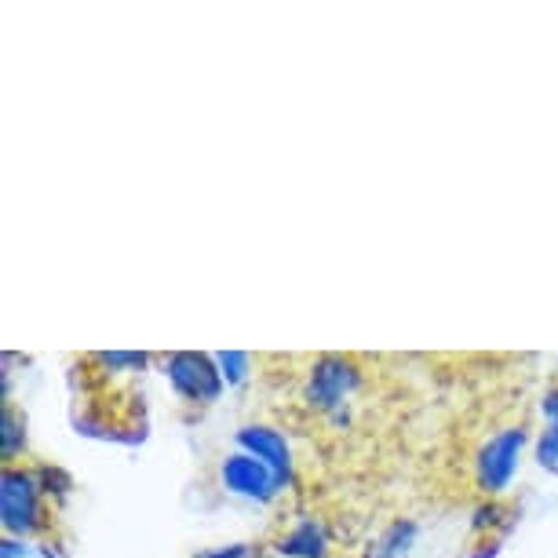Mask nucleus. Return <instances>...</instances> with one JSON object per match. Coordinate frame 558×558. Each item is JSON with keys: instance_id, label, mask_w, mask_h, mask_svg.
Wrapping results in <instances>:
<instances>
[{"instance_id": "1", "label": "nucleus", "mask_w": 558, "mask_h": 558, "mask_svg": "<svg viewBox=\"0 0 558 558\" xmlns=\"http://www.w3.org/2000/svg\"><path fill=\"white\" fill-rule=\"evenodd\" d=\"M519 449H522V430L511 427L504 430V435H497L486 446V452H482L478 460V482L486 493H497L508 486L511 471H514V460H519Z\"/></svg>"}, {"instance_id": "2", "label": "nucleus", "mask_w": 558, "mask_h": 558, "mask_svg": "<svg viewBox=\"0 0 558 558\" xmlns=\"http://www.w3.org/2000/svg\"><path fill=\"white\" fill-rule=\"evenodd\" d=\"M0 511H4L8 530L29 533L37 525V486L19 471H4V489H0Z\"/></svg>"}, {"instance_id": "3", "label": "nucleus", "mask_w": 558, "mask_h": 558, "mask_svg": "<svg viewBox=\"0 0 558 558\" xmlns=\"http://www.w3.org/2000/svg\"><path fill=\"white\" fill-rule=\"evenodd\" d=\"M172 384L191 398H213L219 391V376L213 373V365L197 354H175L172 357Z\"/></svg>"}, {"instance_id": "4", "label": "nucleus", "mask_w": 558, "mask_h": 558, "mask_svg": "<svg viewBox=\"0 0 558 558\" xmlns=\"http://www.w3.org/2000/svg\"><path fill=\"white\" fill-rule=\"evenodd\" d=\"M351 384H354V368L340 362V357H325L311 376V398L318 405H336L351 391Z\"/></svg>"}, {"instance_id": "5", "label": "nucleus", "mask_w": 558, "mask_h": 558, "mask_svg": "<svg viewBox=\"0 0 558 558\" xmlns=\"http://www.w3.org/2000/svg\"><path fill=\"white\" fill-rule=\"evenodd\" d=\"M223 482L234 493H248V497H267L270 489V468L256 457H230L223 463Z\"/></svg>"}, {"instance_id": "6", "label": "nucleus", "mask_w": 558, "mask_h": 558, "mask_svg": "<svg viewBox=\"0 0 558 558\" xmlns=\"http://www.w3.org/2000/svg\"><path fill=\"white\" fill-rule=\"evenodd\" d=\"M241 446L256 452V460L259 463H267L270 471H286L289 468V449H286V441H281L274 430L267 427H245L241 430Z\"/></svg>"}, {"instance_id": "7", "label": "nucleus", "mask_w": 558, "mask_h": 558, "mask_svg": "<svg viewBox=\"0 0 558 558\" xmlns=\"http://www.w3.org/2000/svg\"><path fill=\"white\" fill-rule=\"evenodd\" d=\"M286 555H303V558H314V555H322V536L314 525H303L300 533H292L286 547H281Z\"/></svg>"}, {"instance_id": "8", "label": "nucleus", "mask_w": 558, "mask_h": 558, "mask_svg": "<svg viewBox=\"0 0 558 558\" xmlns=\"http://www.w3.org/2000/svg\"><path fill=\"white\" fill-rule=\"evenodd\" d=\"M544 413H547V420H551V435L558 438V391L544 402Z\"/></svg>"}, {"instance_id": "9", "label": "nucleus", "mask_w": 558, "mask_h": 558, "mask_svg": "<svg viewBox=\"0 0 558 558\" xmlns=\"http://www.w3.org/2000/svg\"><path fill=\"white\" fill-rule=\"evenodd\" d=\"M205 558H241V551H216V555H205Z\"/></svg>"}]
</instances>
